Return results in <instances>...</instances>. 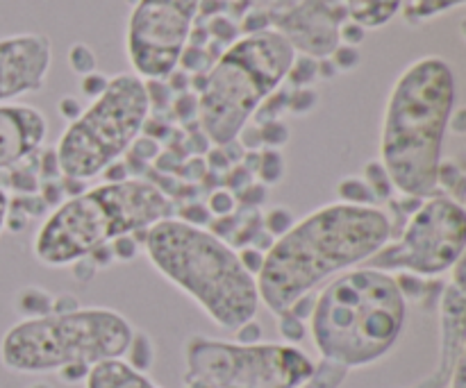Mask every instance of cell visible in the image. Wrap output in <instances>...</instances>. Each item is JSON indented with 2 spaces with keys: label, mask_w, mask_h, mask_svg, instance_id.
<instances>
[{
  "label": "cell",
  "mask_w": 466,
  "mask_h": 388,
  "mask_svg": "<svg viewBox=\"0 0 466 388\" xmlns=\"http://www.w3.org/2000/svg\"><path fill=\"white\" fill-rule=\"evenodd\" d=\"M14 304L23 318H41L53 312V295L46 293L44 289H36V286H25V289L18 291Z\"/></svg>",
  "instance_id": "19"
},
{
  "label": "cell",
  "mask_w": 466,
  "mask_h": 388,
  "mask_svg": "<svg viewBox=\"0 0 466 388\" xmlns=\"http://www.w3.org/2000/svg\"><path fill=\"white\" fill-rule=\"evenodd\" d=\"M350 21L364 30L382 27L399 14L400 0H344Z\"/></svg>",
  "instance_id": "17"
},
{
  "label": "cell",
  "mask_w": 466,
  "mask_h": 388,
  "mask_svg": "<svg viewBox=\"0 0 466 388\" xmlns=\"http://www.w3.org/2000/svg\"><path fill=\"white\" fill-rule=\"evenodd\" d=\"M449 286L440 303V363L428 380L414 388H446L455 368L466 362V286L464 257L455 264Z\"/></svg>",
  "instance_id": "14"
},
{
  "label": "cell",
  "mask_w": 466,
  "mask_h": 388,
  "mask_svg": "<svg viewBox=\"0 0 466 388\" xmlns=\"http://www.w3.org/2000/svg\"><path fill=\"white\" fill-rule=\"evenodd\" d=\"M237 254H239V262L244 264L246 271H248L253 277H258V273L262 271L264 254L267 253H262L259 248H244L241 253H237Z\"/></svg>",
  "instance_id": "39"
},
{
  "label": "cell",
  "mask_w": 466,
  "mask_h": 388,
  "mask_svg": "<svg viewBox=\"0 0 466 388\" xmlns=\"http://www.w3.org/2000/svg\"><path fill=\"white\" fill-rule=\"evenodd\" d=\"M405 316L408 300L396 277L362 266L317 293L309 332L323 362L353 371L380 362L394 350Z\"/></svg>",
  "instance_id": "4"
},
{
  "label": "cell",
  "mask_w": 466,
  "mask_h": 388,
  "mask_svg": "<svg viewBox=\"0 0 466 388\" xmlns=\"http://www.w3.org/2000/svg\"><path fill=\"white\" fill-rule=\"evenodd\" d=\"M453 104V68L437 55L410 64L391 86L382 116L380 164L403 198L426 200L437 194Z\"/></svg>",
  "instance_id": "2"
},
{
  "label": "cell",
  "mask_w": 466,
  "mask_h": 388,
  "mask_svg": "<svg viewBox=\"0 0 466 388\" xmlns=\"http://www.w3.org/2000/svg\"><path fill=\"white\" fill-rule=\"evenodd\" d=\"M107 82H109V77L100 75V73L94 71V73H89V75L80 77V89H82V94L89 95V98H98V95L105 91V86H107Z\"/></svg>",
  "instance_id": "38"
},
{
  "label": "cell",
  "mask_w": 466,
  "mask_h": 388,
  "mask_svg": "<svg viewBox=\"0 0 466 388\" xmlns=\"http://www.w3.org/2000/svg\"><path fill=\"white\" fill-rule=\"evenodd\" d=\"M68 66L80 77L96 71V53L86 44H73L68 50Z\"/></svg>",
  "instance_id": "27"
},
{
  "label": "cell",
  "mask_w": 466,
  "mask_h": 388,
  "mask_svg": "<svg viewBox=\"0 0 466 388\" xmlns=\"http://www.w3.org/2000/svg\"><path fill=\"white\" fill-rule=\"evenodd\" d=\"M360 59H362L360 57V48H355V45L339 44L330 53V62H332V66L337 68V73L353 71V68L360 66Z\"/></svg>",
  "instance_id": "31"
},
{
  "label": "cell",
  "mask_w": 466,
  "mask_h": 388,
  "mask_svg": "<svg viewBox=\"0 0 466 388\" xmlns=\"http://www.w3.org/2000/svg\"><path fill=\"white\" fill-rule=\"evenodd\" d=\"M255 175L262 180V184H278L285 177V157L278 150H264L259 153V166Z\"/></svg>",
  "instance_id": "24"
},
{
  "label": "cell",
  "mask_w": 466,
  "mask_h": 388,
  "mask_svg": "<svg viewBox=\"0 0 466 388\" xmlns=\"http://www.w3.org/2000/svg\"><path fill=\"white\" fill-rule=\"evenodd\" d=\"M57 109H59V116L66 118L68 123H73L77 116H80L82 112H85V107L80 104V100L73 98V95H66V98L59 100Z\"/></svg>",
  "instance_id": "43"
},
{
  "label": "cell",
  "mask_w": 466,
  "mask_h": 388,
  "mask_svg": "<svg viewBox=\"0 0 466 388\" xmlns=\"http://www.w3.org/2000/svg\"><path fill=\"white\" fill-rule=\"evenodd\" d=\"M362 180L369 184L376 203H390L391 195H394V186H391V180L390 175H387L385 166L380 164V159H371V162L364 166Z\"/></svg>",
  "instance_id": "21"
},
{
  "label": "cell",
  "mask_w": 466,
  "mask_h": 388,
  "mask_svg": "<svg viewBox=\"0 0 466 388\" xmlns=\"http://www.w3.org/2000/svg\"><path fill=\"white\" fill-rule=\"evenodd\" d=\"M296 50L273 30L232 41L205 77L198 123L209 144L226 145L248 125L259 104L287 80Z\"/></svg>",
  "instance_id": "7"
},
{
  "label": "cell",
  "mask_w": 466,
  "mask_h": 388,
  "mask_svg": "<svg viewBox=\"0 0 466 388\" xmlns=\"http://www.w3.org/2000/svg\"><path fill=\"white\" fill-rule=\"evenodd\" d=\"M148 114L146 80L135 73L109 77L103 94L59 136L55 148L59 173L82 182L100 175L139 139Z\"/></svg>",
  "instance_id": "8"
},
{
  "label": "cell",
  "mask_w": 466,
  "mask_h": 388,
  "mask_svg": "<svg viewBox=\"0 0 466 388\" xmlns=\"http://www.w3.org/2000/svg\"><path fill=\"white\" fill-rule=\"evenodd\" d=\"M466 0H400L399 14L410 25H421L449 9L462 7Z\"/></svg>",
  "instance_id": "18"
},
{
  "label": "cell",
  "mask_w": 466,
  "mask_h": 388,
  "mask_svg": "<svg viewBox=\"0 0 466 388\" xmlns=\"http://www.w3.org/2000/svg\"><path fill=\"white\" fill-rule=\"evenodd\" d=\"M444 186L449 189V198L462 203V191H464V171L458 162H441L440 173H437V189Z\"/></svg>",
  "instance_id": "23"
},
{
  "label": "cell",
  "mask_w": 466,
  "mask_h": 388,
  "mask_svg": "<svg viewBox=\"0 0 466 388\" xmlns=\"http://www.w3.org/2000/svg\"><path fill=\"white\" fill-rule=\"evenodd\" d=\"M127 153H130L132 157L141 159V162H157L159 144L153 139V136L146 134V136H139V139L130 145V150H127Z\"/></svg>",
  "instance_id": "35"
},
{
  "label": "cell",
  "mask_w": 466,
  "mask_h": 388,
  "mask_svg": "<svg viewBox=\"0 0 466 388\" xmlns=\"http://www.w3.org/2000/svg\"><path fill=\"white\" fill-rule=\"evenodd\" d=\"M50 62L53 44L46 35L0 36V104L39 91Z\"/></svg>",
  "instance_id": "13"
},
{
  "label": "cell",
  "mask_w": 466,
  "mask_h": 388,
  "mask_svg": "<svg viewBox=\"0 0 466 388\" xmlns=\"http://www.w3.org/2000/svg\"><path fill=\"white\" fill-rule=\"evenodd\" d=\"M89 371L91 368H85V366H68L64 368V371H59V377H62L64 382H68V384H77V382L86 380Z\"/></svg>",
  "instance_id": "46"
},
{
  "label": "cell",
  "mask_w": 466,
  "mask_h": 388,
  "mask_svg": "<svg viewBox=\"0 0 466 388\" xmlns=\"http://www.w3.org/2000/svg\"><path fill=\"white\" fill-rule=\"evenodd\" d=\"M32 388H50V386L48 384H35Z\"/></svg>",
  "instance_id": "50"
},
{
  "label": "cell",
  "mask_w": 466,
  "mask_h": 388,
  "mask_svg": "<svg viewBox=\"0 0 466 388\" xmlns=\"http://www.w3.org/2000/svg\"><path fill=\"white\" fill-rule=\"evenodd\" d=\"M364 36H367V30H364L362 25H358L355 21H350V18H346L344 23H339V44L355 45V48H358V45L364 41Z\"/></svg>",
  "instance_id": "36"
},
{
  "label": "cell",
  "mask_w": 466,
  "mask_h": 388,
  "mask_svg": "<svg viewBox=\"0 0 466 388\" xmlns=\"http://www.w3.org/2000/svg\"><path fill=\"white\" fill-rule=\"evenodd\" d=\"M48 121L30 104H0V171H12L39 150Z\"/></svg>",
  "instance_id": "15"
},
{
  "label": "cell",
  "mask_w": 466,
  "mask_h": 388,
  "mask_svg": "<svg viewBox=\"0 0 466 388\" xmlns=\"http://www.w3.org/2000/svg\"><path fill=\"white\" fill-rule=\"evenodd\" d=\"M127 3H130V5H132V7H135V5H137V0H127Z\"/></svg>",
  "instance_id": "51"
},
{
  "label": "cell",
  "mask_w": 466,
  "mask_h": 388,
  "mask_svg": "<svg viewBox=\"0 0 466 388\" xmlns=\"http://www.w3.org/2000/svg\"><path fill=\"white\" fill-rule=\"evenodd\" d=\"M258 127L264 148L278 150L280 145H285L287 141H289V127H287V123H282L280 118H278V121H267Z\"/></svg>",
  "instance_id": "30"
},
{
  "label": "cell",
  "mask_w": 466,
  "mask_h": 388,
  "mask_svg": "<svg viewBox=\"0 0 466 388\" xmlns=\"http://www.w3.org/2000/svg\"><path fill=\"white\" fill-rule=\"evenodd\" d=\"M86 388H159L148 380L146 373L135 371L123 359H109L89 371L85 380Z\"/></svg>",
  "instance_id": "16"
},
{
  "label": "cell",
  "mask_w": 466,
  "mask_h": 388,
  "mask_svg": "<svg viewBox=\"0 0 466 388\" xmlns=\"http://www.w3.org/2000/svg\"><path fill=\"white\" fill-rule=\"evenodd\" d=\"M317 73H319V77H321V80H332V77L337 75V68L332 66L330 57L319 59V64H317Z\"/></svg>",
  "instance_id": "48"
},
{
  "label": "cell",
  "mask_w": 466,
  "mask_h": 388,
  "mask_svg": "<svg viewBox=\"0 0 466 388\" xmlns=\"http://www.w3.org/2000/svg\"><path fill=\"white\" fill-rule=\"evenodd\" d=\"M144 248L155 271L218 327L235 332L258 316V282L221 236L173 216L146 230Z\"/></svg>",
  "instance_id": "3"
},
{
  "label": "cell",
  "mask_w": 466,
  "mask_h": 388,
  "mask_svg": "<svg viewBox=\"0 0 466 388\" xmlns=\"http://www.w3.org/2000/svg\"><path fill=\"white\" fill-rule=\"evenodd\" d=\"M466 212L449 195H431L410 216L399 241L387 244L362 264L376 271H405L410 275L435 277L453 271L464 257Z\"/></svg>",
  "instance_id": "10"
},
{
  "label": "cell",
  "mask_w": 466,
  "mask_h": 388,
  "mask_svg": "<svg viewBox=\"0 0 466 388\" xmlns=\"http://www.w3.org/2000/svg\"><path fill=\"white\" fill-rule=\"evenodd\" d=\"M132 334L130 321L105 307L23 318L5 332L0 362L7 371L23 375L59 373L68 366L94 368L126 357Z\"/></svg>",
  "instance_id": "6"
},
{
  "label": "cell",
  "mask_w": 466,
  "mask_h": 388,
  "mask_svg": "<svg viewBox=\"0 0 466 388\" xmlns=\"http://www.w3.org/2000/svg\"><path fill=\"white\" fill-rule=\"evenodd\" d=\"M319 104V94L312 86H303V89H294V94H289V104H287V112H291L294 116H308L317 109Z\"/></svg>",
  "instance_id": "28"
},
{
  "label": "cell",
  "mask_w": 466,
  "mask_h": 388,
  "mask_svg": "<svg viewBox=\"0 0 466 388\" xmlns=\"http://www.w3.org/2000/svg\"><path fill=\"white\" fill-rule=\"evenodd\" d=\"M278 332H280L287 343L296 345L305 339V323L300 318L291 316L289 312H285L282 316H278Z\"/></svg>",
  "instance_id": "32"
},
{
  "label": "cell",
  "mask_w": 466,
  "mask_h": 388,
  "mask_svg": "<svg viewBox=\"0 0 466 388\" xmlns=\"http://www.w3.org/2000/svg\"><path fill=\"white\" fill-rule=\"evenodd\" d=\"M237 141H241V148H246L248 153H255V150L262 148V136H259V127L258 125H246L244 130L239 132Z\"/></svg>",
  "instance_id": "42"
},
{
  "label": "cell",
  "mask_w": 466,
  "mask_h": 388,
  "mask_svg": "<svg viewBox=\"0 0 466 388\" xmlns=\"http://www.w3.org/2000/svg\"><path fill=\"white\" fill-rule=\"evenodd\" d=\"M237 207V200L235 194L228 189H217L212 195H209V203H208V212L217 218H226L235 212Z\"/></svg>",
  "instance_id": "34"
},
{
  "label": "cell",
  "mask_w": 466,
  "mask_h": 388,
  "mask_svg": "<svg viewBox=\"0 0 466 388\" xmlns=\"http://www.w3.org/2000/svg\"><path fill=\"white\" fill-rule=\"evenodd\" d=\"M244 200L250 204H259L267 200V186L264 184H248L244 191Z\"/></svg>",
  "instance_id": "47"
},
{
  "label": "cell",
  "mask_w": 466,
  "mask_h": 388,
  "mask_svg": "<svg viewBox=\"0 0 466 388\" xmlns=\"http://www.w3.org/2000/svg\"><path fill=\"white\" fill-rule=\"evenodd\" d=\"M7 216H9V195L5 194V189L0 186V232H3L5 225H7Z\"/></svg>",
  "instance_id": "49"
},
{
  "label": "cell",
  "mask_w": 466,
  "mask_h": 388,
  "mask_svg": "<svg viewBox=\"0 0 466 388\" xmlns=\"http://www.w3.org/2000/svg\"><path fill=\"white\" fill-rule=\"evenodd\" d=\"M346 373L349 371H344V368L323 362L321 368H314V375L303 388H337L346 377Z\"/></svg>",
  "instance_id": "29"
},
{
  "label": "cell",
  "mask_w": 466,
  "mask_h": 388,
  "mask_svg": "<svg viewBox=\"0 0 466 388\" xmlns=\"http://www.w3.org/2000/svg\"><path fill=\"white\" fill-rule=\"evenodd\" d=\"M294 223H296V218H294V214H291V209L273 207V209H268L267 216H264V230H267V234L276 241V239H280L282 234H287V232L294 227Z\"/></svg>",
  "instance_id": "26"
},
{
  "label": "cell",
  "mask_w": 466,
  "mask_h": 388,
  "mask_svg": "<svg viewBox=\"0 0 466 388\" xmlns=\"http://www.w3.org/2000/svg\"><path fill=\"white\" fill-rule=\"evenodd\" d=\"M319 59L308 57V55H296L294 64H291L289 73H287V80L296 86V89H303V86H309L314 80H319L317 73Z\"/></svg>",
  "instance_id": "25"
},
{
  "label": "cell",
  "mask_w": 466,
  "mask_h": 388,
  "mask_svg": "<svg viewBox=\"0 0 466 388\" xmlns=\"http://www.w3.org/2000/svg\"><path fill=\"white\" fill-rule=\"evenodd\" d=\"M126 354H127V363H130L135 371L139 373L148 371L155 362V345L153 341H150V336L144 334V332H135Z\"/></svg>",
  "instance_id": "22"
},
{
  "label": "cell",
  "mask_w": 466,
  "mask_h": 388,
  "mask_svg": "<svg viewBox=\"0 0 466 388\" xmlns=\"http://www.w3.org/2000/svg\"><path fill=\"white\" fill-rule=\"evenodd\" d=\"M203 0H137L127 21V59L141 80H167L189 44Z\"/></svg>",
  "instance_id": "11"
},
{
  "label": "cell",
  "mask_w": 466,
  "mask_h": 388,
  "mask_svg": "<svg viewBox=\"0 0 466 388\" xmlns=\"http://www.w3.org/2000/svg\"><path fill=\"white\" fill-rule=\"evenodd\" d=\"M237 343H246V345H253V343H259L262 341V327H259V323L255 321H248L244 323L241 327H237Z\"/></svg>",
  "instance_id": "41"
},
{
  "label": "cell",
  "mask_w": 466,
  "mask_h": 388,
  "mask_svg": "<svg viewBox=\"0 0 466 388\" xmlns=\"http://www.w3.org/2000/svg\"><path fill=\"white\" fill-rule=\"evenodd\" d=\"M391 218L378 207L326 204L273 241L258 273L259 303L273 316L341 271L362 266L391 241Z\"/></svg>",
  "instance_id": "1"
},
{
  "label": "cell",
  "mask_w": 466,
  "mask_h": 388,
  "mask_svg": "<svg viewBox=\"0 0 466 388\" xmlns=\"http://www.w3.org/2000/svg\"><path fill=\"white\" fill-rule=\"evenodd\" d=\"M109 253L118 262H132L139 254V234H126L114 239L109 244Z\"/></svg>",
  "instance_id": "33"
},
{
  "label": "cell",
  "mask_w": 466,
  "mask_h": 388,
  "mask_svg": "<svg viewBox=\"0 0 466 388\" xmlns=\"http://www.w3.org/2000/svg\"><path fill=\"white\" fill-rule=\"evenodd\" d=\"M337 198L344 204H358V207H376V198H373L371 189L362 175H349L337 184Z\"/></svg>",
  "instance_id": "20"
},
{
  "label": "cell",
  "mask_w": 466,
  "mask_h": 388,
  "mask_svg": "<svg viewBox=\"0 0 466 388\" xmlns=\"http://www.w3.org/2000/svg\"><path fill=\"white\" fill-rule=\"evenodd\" d=\"M185 388H303L314 362L294 345L228 343L191 336L185 348Z\"/></svg>",
  "instance_id": "9"
},
{
  "label": "cell",
  "mask_w": 466,
  "mask_h": 388,
  "mask_svg": "<svg viewBox=\"0 0 466 388\" xmlns=\"http://www.w3.org/2000/svg\"><path fill=\"white\" fill-rule=\"evenodd\" d=\"M253 9L296 55L323 59L339 45V18L323 0H253Z\"/></svg>",
  "instance_id": "12"
},
{
  "label": "cell",
  "mask_w": 466,
  "mask_h": 388,
  "mask_svg": "<svg viewBox=\"0 0 466 388\" xmlns=\"http://www.w3.org/2000/svg\"><path fill=\"white\" fill-rule=\"evenodd\" d=\"M173 203L157 184L135 177L105 182L59 203L36 232L32 250L46 266H71L118 236L139 234L173 218Z\"/></svg>",
  "instance_id": "5"
},
{
  "label": "cell",
  "mask_w": 466,
  "mask_h": 388,
  "mask_svg": "<svg viewBox=\"0 0 466 388\" xmlns=\"http://www.w3.org/2000/svg\"><path fill=\"white\" fill-rule=\"evenodd\" d=\"M100 175L105 177V182H107V184H114V182L130 180V171H127V166L121 162V159H118V162H114V164H109V166L105 168V171L100 173Z\"/></svg>",
  "instance_id": "44"
},
{
  "label": "cell",
  "mask_w": 466,
  "mask_h": 388,
  "mask_svg": "<svg viewBox=\"0 0 466 388\" xmlns=\"http://www.w3.org/2000/svg\"><path fill=\"white\" fill-rule=\"evenodd\" d=\"M232 166V162L228 159V154L223 153L221 145H217V148H212L208 153V168H212V171H228V168Z\"/></svg>",
  "instance_id": "45"
},
{
  "label": "cell",
  "mask_w": 466,
  "mask_h": 388,
  "mask_svg": "<svg viewBox=\"0 0 466 388\" xmlns=\"http://www.w3.org/2000/svg\"><path fill=\"white\" fill-rule=\"evenodd\" d=\"M180 221L196 227H205V223L212 221V214H209L208 207H203V204H189V207L180 212Z\"/></svg>",
  "instance_id": "40"
},
{
  "label": "cell",
  "mask_w": 466,
  "mask_h": 388,
  "mask_svg": "<svg viewBox=\"0 0 466 388\" xmlns=\"http://www.w3.org/2000/svg\"><path fill=\"white\" fill-rule=\"evenodd\" d=\"M173 109H176V116L180 118V121H189L191 116H198V95H177L176 103H173Z\"/></svg>",
  "instance_id": "37"
}]
</instances>
